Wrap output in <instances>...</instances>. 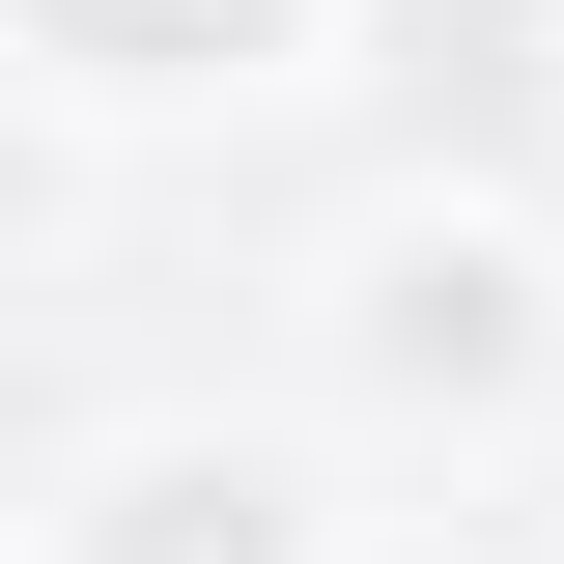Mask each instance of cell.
<instances>
[{
    "label": "cell",
    "instance_id": "1",
    "mask_svg": "<svg viewBox=\"0 0 564 564\" xmlns=\"http://www.w3.org/2000/svg\"><path fill=\"white\" fill-rule=\"evenodd\" d=\"M339 367H367L395 423H508V395L564 367V254H536L508 198H395V226L339 254Z\"/></svg>",
    "mask_w": 564,
    "mask_h": 564
},
{
    "label": "cell",
    "instance_id": "3",
    "mask_svg": "<svg viewBox=\"0 0 564 564\" xmlns=\"http://www.w3.org/2000/svg\"><path fill=\"white\" fill-rule=\"evenodd\" d=\"M29 57L85 85V113H198V85H311V29L339 0H0Z\"/></svg>",
    "mask_w": 564,
    "mask_h": 564
},
{
    "label": "cell",
    "instance_id": "2",
    "mask_svg": "<svg viewBox=\"0 0 564 564\" xmlns=\"http://www.w3.org/2000/svg\"><path fill=\"white\" fill-rule=\"evenodd\" d=\"M29 564H311V452H254V423H113V452L29 508Z\"/></svg>",
    "mask_w": 564,
    "mask_h": 564
}]
</instances>
